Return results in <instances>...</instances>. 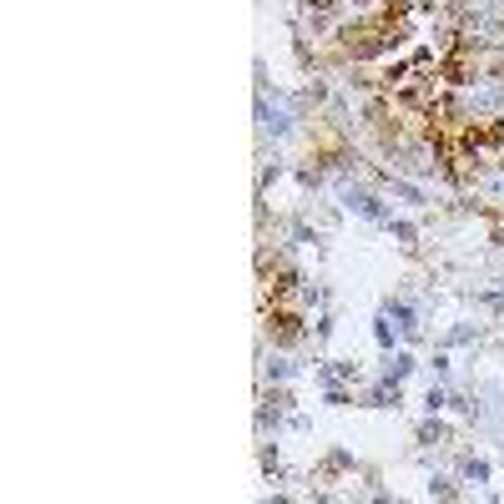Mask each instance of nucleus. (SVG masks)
Here are the masks:
<instances>
[{"mask_svg": "<svg viewBox=\"0 0 504 504\" xmlns=\"http://www.w3.org/2000/svg\"><path fill=\"white\" fill-rule=\"evenodd\" d=\"M429 494H444V499H454V484H449V479H434V484H429Z\"/></svg>", "mask_w": 504, "mask_h": 504, "instance_id": "6e6552de", "label": "nucleus"}, {"mask_svg": "<svg viewBox=\"0 0 504 504\" xmlns=\"http://www.w3.org/2000/svg\"><path fill=\"white\" fill-rule=\"evenodd\" d=\"M424 403H429V414H439V409H444L449 399H444V388H429V399H424Z\"/></svg>", "mask_w": 504, "mask_h": 504, "instance_id": "0eeeda50", "label": "nucleus"}, {"mask_svg": "<svg viewBox=\"0 0 504 504\" xmlns=\"http://www.w3.org/2000/svg\"><path fill=\"white\" fill-rule=\"evenodd\" d=\"M348 207H359V212H363V217H373V222H388V217H383V207H379V197H373V192H353V197H348Z\"/></svg>", "mask_w": 504, "mask_h": 504, "instance_id": "f257e3e1", "label": "nucleus"}, {"mask_svg": "<svg viewBox=\"0 0 504 504\" xmlns=\"http://www.w3.org/2000/svg\"><path fill=\"white\" fill-rule=\"evenodd\" d=\"M383 313H388V318H399V328H403V333H414V328H419V323H414V308H409V303H388Z\"/></svg>", "mask_w": 504, "mask_h": 504, "instance_id": "f03ea898", "label": "nucleus"}, {"mask_svg": "<svg viewBox=\"0 0 504 504\" xmlns=\"http://www.w3.org/2000/svg\"><path fill=\"white\" fill-rule=\"evenodd\" d=\"M388 232H394L403 248H414V242H419V227H414V222H394V217H388Z\"/></svg>", "mask_w": 504, "mask_h": 504, "instance_id": "7ed1b4c3", "label": "nucleus"}, {"mask_svg": "<svg viewBox=\"0 0 504 504\" xmlns=\"http://www.w3.org/2000/svg\"><path fill=\"white\" fill-rule=\"evenodd\" d=\"M409 368H414V359H409V353H399V359L388 363V379H399V383H403V379H409Z\"/></svg>", "mask_w": 504, "mask_h": 504, "instance_id": "39448f33", "label": "nucleus"}, {"mask_svg": "<svg viewBox=\"0 0 504 504\" xmlns=\"http://www.w3.org/2000/svg\"><path fill=\"white\" fill-rule=\"evenodd\" d=\"M373 338H379V348H394V328H388V313L373 323Z\"/></svg>", "mask_w": 504, "mask_h": 504, "instance_id": "423d86ee", "label": "nucleus"}, {"mask_svg": "<svg viewBox=\"0 0 504 504\" xmlns=\"http://www.w3.org/2000/svg\"><path fill=\"white\" fill-rule=\"evenodd\" d=\"M464 479L469 484H484V479H490V464H484V459H464Z\"/></svg>", "mask_w": 504, "mask_h": 504, "instance_id": "20e7f679", "label": "nucleus"}]
</instances>
